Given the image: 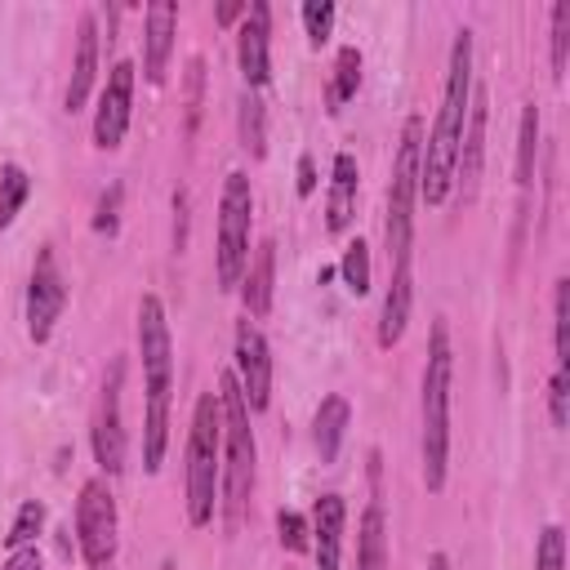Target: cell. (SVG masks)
<instances>
[{"mask_svg": "<svg viewBox=\"0 0 570 570\" xmlns=\"http://www.w3.org/2000/svg\"><path fill=\"white\" fill-rule=\"evenodd\" d=\"M472 31L459 27L450 45V67H445V94L436 107L432 134H423V165H419V200L423 205H445L454 191V160H459V138L468 125V102H472Z\"/></svg>", "mask_w": 570, "mask_h": 570, "instance_id": "obj_1", "label": "cell"}, {"mask_svg": "<svg viewBox=\"0 0 570 570\" xmlns=\"http://www.w3.org/2000/svg\"><path fill=\"white\" fill-rule=\"evenodd\" d=\"M138 356H142V468L160 472L169 445V392H174V334L156 294L138 298Z\"/></svg>", "mask_w": 570, "mask_h": 570, "instance_id": "obj_2", "label": "cell"}, {"mask_svg": "<svg viewBox=\"0 0 570 570\" xmlns=\"http://www.w3.org/2000/svg\"><path fill=\"white\" fill-rule=\"evenodd\" d=\"M450 392H454L450 325H445V321H432L428 361H423V432H419L423 485H428L432 494L445 490V468H450Z\"/></svg>", "mask_w": 570, "mask_h": 570, "instance_id": "obj_3", "label": "cell"}, {"mask_svg": "<svg viewBox=\"0 0 570 570\" xmlns=\"http://www.w3.org/2000/svg\"><path fill=\"white\" fill-rule=\"evenodd\" d=\"M218 410H223V525L236 534L240 521H245V508H249V494H254V468H258V441H254V428H249V405L236 387V374L223 370L218 374Z\"/></svg>", "mask_w": 570, "mask_h": 570, "instance_id": "obj_4", "label": "cell"}, {"mask_svg": "<svg viewBox=\"0 0 570 570\" xmlns=\"http://www.w3.org/2000/svg\"><path fill=\"white\" fill-rule=\"evenodd\" d=\"M218 481H223V410L218 392H200L191 405V428H187V468H183V490H187V525L205 530L218 517Z\"/></svg>", "mask_w": 570, "mask_h": 570, "instance_id": "obj_5", "label": "cell"}, {"mask_svg": "<svg viewBox=\"0 0 570 570\" xmlns=\"http://www.w3.org/2000/svg\"><path fill=\"white\" fill-rule=\"evenodd\" d=\"M419 165H423V116H405L401 138H396V160H392V183H387V258L410 263L414 245V205H419Z\"/></svg>", "mask_w": 570, "mask_h": 570, "instance_id": "obj_6", "label": "cell"}, {"mask_svg": "<svg viewBox=\"0 0 570 570\" xmlns=\"http://www.w3.org/2000/svg\"><path fill=\"white\" fill-rule=\"evenodd\" d=\"M249 227H254V191L245 169H232L223 178L218 196V249H214V272L218 289H236L245 267H249Z\"/></svg>", "mask_w": 570, "mask_h": 570, "instance_id": "obj_7", "label": "cell"}, {"mask_svg": "<svg viewBox=\"0 0 570 570\" xmlns=\"http://www.w3.org/2000/svg\"><path fill=\"white\" fill-rule=\"evenodd\" d=\"M120 543V517H116V494L107 476H89L76 494V548L89 570H111Z\"/></svg>", "mask_w": 570, "mask_h": 570, "instance_id": "obj_8", "label": "cell"}, {"mask_svg": "<svg viewBox=\"0 0 570 570\" xmlns=\"http://www.w3.org/2000/svg\"><path fill=\"white\" fill-rule=\"evenodd\" d=\"M120 387H125V361H111L102 387H98V405H94V459L107 476L125 472V414H120Z\"/></svg>", "mask_w": 570, "mask_h": 570, "instance_id": "obj_9", "label": "cell"}, {"mask_svg": "<svg viewBox=\"0 0 570 570\" xmlns=\"http://www.w3.org/2000/svg\"><path fill=\"white\" fill-rule=\"evenodd\" d=\"M62 312H67V276H62L53 249L40 245L31 281H27V334H31V343H49Z\"/></svg>", "mask_w": 570, "mask_h": 570, "instance_id": "obj_10", "label": "cell"}, {"mask_svg": "<svg viewBox=\"0 0 570 570\" xmlns=\"http://www.w3.org/2000/svg\"><path fill=\"white\" fill-rule=\"evenodd\" d=\"M232 374H236V387L249 405V414H263L267 401H272V352H267V338L263 330L245 316L236 321V347H232Z\"/></svg>", "mask_w": 570, "mask_h": 570, "instance_id": "obj_11", "label": "cell"}, {"mask_svg": "<svg viewBox=\"0 0 570 570\" xmlns=\"http://www.w3.org/2000/svg\"><path fill=\"white\" fill-rule=\"evenodd\" d=\"M129 116H134V62L120 58V62L107 67V80H102V94H98V107H94V147L116 151L125 142Z\"/></svg>", "mask_w": 570, "mask_h": 570, "instance_id": "obj_12", "label": "cell"}, {"mask_svg": "<svg viewBox=\"0 0 570 570\" xmlns=\"http://www.w3.org/2000/svg\"><path fill=\"white\" fill-rule=\"evenodd\" d=\"M272 9L263 0H254L236 27V62H240V76H245V89H263L272 80Z\"/></svg>", "mask_w": 570, "mask_h": 570, "instance_id": "obj_13", "label": "cell"}, {"mask_svg": "<svg viewBox=\"0 0 570 570\" xmlns=\"http://www.w3.org/2000/svg\"><path fill=\"white\" fill-rule=\"evenodd\" d=\"M485 120H490V98L481 85H472V102H468V125L459 138V160H454V187L463 200L476 196L481 183V160H485Z\"/></svg>", "mask_w": 570, "mask_h": 570, "instance_id": "obj_14", "label": "cell"}, {"mask_svg": "<svg viewBox=\"0 0 570 570\" xmlns=\"http://www.w3.org/2000/svg\"><path fill=\"white\" fill-rule=\"evenodd\" d=\"M174 36H178V4L151 0L142 13V76H147V85H165Z\"/></svg>", "mask_w": 570, "mask_h": 570, "instance_id": "obj_15", "label": "cell"}, {"mask_svg": "<svg viewBox=\"0 0 570 570\" xmlns=\"http://www.w3.org/2000/svg\"><path fill=\"white\" fill-rule=\"evenodd\" d=\"M343 521H347V503L343 494H321L312 503V552H316V570H338V552H343Z\"/></svg>", "mask_w": 570, "mask_h": 570, "instance_id": "obj_16", "label": "cell"}, {"mask_svg": "<svg viewBox=\"0 0 570 570\" xmlns=\"http://www.w3.org/2000/svg\"><path fill=\"white\" fill-rule=\"evenodd\" d=\"M76 58H71V80H67V94H62V107L76 116L85 102H89V89L98 80V18L94 13H80V31H76Z\"/></svg>", "mask_w": 570, "mask_h": 570, "instance_id": "obj_17", "label": "cell"}, {"mask_svg": "<svg viewBox=\"0 0 570 570\" xmlns=\"http://www.w3.org/2000/svg\"><path fill=\"white\" fill-rule=\"evenodd\" d=\"M356 187H361L356 156H352V151H334V165H330V196H325V227H330L334 236L352 227V214H356Z\"/></svg>", "mask_w": 570, "mask_h": 570, "instance_id": "obj_18", "label": "cell"}, {"mask_svg": "<svg viewBox=\"0 0 570 570\" xmlns=\"http://www.w3.org/2000/svg\"><path fill=\"white\" fill-rule=\"evenodd\" d=\"M240 298H245V312L249 316H267L272 312V294H276V240H263L240 276Z\"/></svg>", "mask_w": 570, "mask_h": 570, "instance_id": "obj_19", "label": "cell"}, {"mask_svg": "<svg viewBox=\"0 0 570 570\" xmlns=\"http://www.w3.org/2000/svg\"><path fill=\"white\" fill-rule=\"evenodd\" d=\"M410 298H414L410 263H396L392 267V285L383 294V312H379V347H396L401 343L405 321H410Z\"/></svg>", "mask_w": 570, "mask_h": 570, "instance_id": "obj_20", "label": "cell"}, {"mask_svg": "<svg viewBox=\"0 0 570 570\" xmlns=\"http://www.w3.org/2000/svg\"><path fill=\"white\" fill-rule=\"evenodd\" d=\"M347 423H352V405H347V396L330 392V396L316 405V419H312V441H316L321 463H334V459H338L343 436H347Z\"/></svg>", "mask_w": 570, "mask_h": 570, "instance_id": "obj_21", "label": "cell"}, {"mask_svg": "<svg viewBox=\"0 0 570 570\" xmlns=\"http://www.w3.org/2000/svg\"><path fill=\"white\" fill-rule=\"evenodd\" d=\"M356 570H387V517L379 503L361 512L356 525Z\"/></svg>", "mask_w": 570, "mask_h": 570, "instance_id": "obj_22", "label": "cell"}, {"mask_svg": "<svg viewBox=\"0 0 570 570\" xmlns=\"http://www.w3.org/2000/svg\"><path fill=\"white\" fill-rule=\"evenodd\" d=\"M361 89V49L356 45H343L338 58H334V80L325 89V102L330 111H343V102H352Z\"/></svg>", "mask_w": 570, "mask_h": 570, "instance_id": "obj_23", "label": "cell"}, {"mask_svg": "<svg viewBox=\"0 0 570 570\" xmlns=\"http://www.w3.org/2000/svg\"><path fill=\"white\" fill-rule=\"evenodd\" d=\"M236 125H240V147L263 160L267 156V111H263V98L254 89L240 94V111H236Z\"/></svg>", "mask_w": 570, "mask_h": 570, "instance_id": "obj_24", "label": "cell"}, {"mask_svg": "<svg viewBox=\"0 0 570 570\" xmlns=\"http://www.w3.org/2000/svg\"><path fill=\"white\" fill-rule=\"evenodd\" d=\"M534 160H539V107H521V134H517V187L525 191L534 183Z\"/></svg>", "mask_w": 570, "mask_h": 570, "instance_id": "obj_25", "label": "cell"}, {"mask_svg": "<svg viewBox=\"0 0 570 570\" xmlns=\"http://www.w3.org/2000/svg\"><path fill=\"white\" fill-rule=\"evenodd\" d=\"M27 196H31V178H27V169L22 165H0V232H9L13 227V218H18V209L27 205Z\"/></svg>", "mask_w": 570, "mask_h": 570, "instance_id": "obj_26", "label": "cell"}, {"mask_svg": "<svg viewBox=\"0 0 570 570\" xmlns=\"http://www.w3.org/2000/svg\"><path fill=\"white\" fill-rule=\"evenodd\" d=\"M552 352H557L552 370H566L570 365V281L566 276H557L552 285Z\"/></svg>", "mask_w": 570, "mask_h": 570, "instance_id": "obj_27", "label": "cell"}, {"mask_svg": "<svg viewBox=\"0 0 570 570\" xmlns=\"http://www.w3.org/2000/svg\"><path fill=\"white\" fill-rule=\"evenodd\" d=\"M338 276H343V285H347V294H370V276H374V267H370V245L356 236V240H347V249H343V258H338Z\"/></svg>", "mask_w": 570, "mask_h": 570, "instance_id": "obj_28", "label": "cell"}, {"mask_svg": "<svg viewBox=\"0 0 570 570\" xmlns=\"http://www.w3.org/2000/svg\"><path fill=\"white\" fill-rule=\"evenodd\" d=\"M298 18H303V31H307V45L321 49V45L334 36V18H338V9H334L330 0H303Z\"/></svg>", "mask_w": 570, "mask_h": 570, "instance_id": "obj_29", "label": "cell"}, {"mask_svg": "<svg viewBox=\"0 0 570 570\" xmlns=\"http://www.w3.org/2000/svg\"><path fill=\"white\" fill-rule=\"evenodd\" d=\"M40 530H45V503H40V499H27V503L13 512V525H9V534H4L9 552H13V548L36 543V534H40Z\"/></svg>", "mask_w": 570, "mask_h": 570, "instance_id": "obj_30", "label": "cell"}, {"mask_svg": "<svg viewBox=\"0 0 570 570\" xmlns=\"http://www.w3.org/2000/svg\"><path fill=\"white\" fill-rule=\"evenodd\" d=\"M276 539H281L285 552H307V548H312V525H307V517L294 512V508H281V512H276Z\"/></svg>", "mask_w": 570, "mask_h": 570, "instance_id": "obj_31", "label": "cell"}, {"mask_svg": "<svg viewBox=\"0 0 570 570\" xmlns=\"http://www.w3.org/2000/svg\"><path fill=\"white\" fill-rule=\"evenodd\" d=\"M566 58H570V0L552 4V80L566 76Z\"/></svg>", "mask_w": 570, "mask_h": 570, "instance_id": "obj_32", "label": "cell"}, {"mask_svg": "<svg viewBox=\"0 0 570 570\" xmlns=\"http://www.w3.org/2000/svg\"><path fill=\"white\" fill-rule=\"evenodd\" d=\"M534 570H566V530L561 525H543V534L534 543Z\"/></svg>", "mask_w": 570, "mask_h": 570, "instance_id": "obj_33", "label": "cell"}, {"mask_svg": "<svg viewBox=\"0 0 570 570\" xmlns=\"http://www.w3.org/2000/svg\"><path fill=\"white\" fill-rule=\"evenodd\" d=\"M120 200H125V187L120 183H111L98 196V205H94V232L98 236H116L120 232Z\"/></svg>", "mask_w": 570, "mask_h": 570, "instance_id": "obj_34", "label": "cell"}, {"mask_svg": "<svg viewBox=\"0 0 570 570\" xmlns=\"http://www.w3.org/2000/svg\"><path fill=\"white\" fill-rule=\"evenodd\" d=\"M548 419H552V428L570 423V379H566V370H552V379H548Z\"/></svg>", "mask_w": 570, "mask_h": 570, "instance_id": "obj_35", "label": "cell"}, {"mask_svg": "<svg viewBox=\"0 0 570 570\" xmlns=\"http://www.w3.org/2000/svg\"><path fill=\"white\" fill-rule=\"evenodd\" d=\"M0 570H45V561H40V548L36 543H27V548H13L9 557H4V566Z\"/></svg>", "mask_w": 570, "mask_h": 570, "instance_id": "obj_36", "label": "cell"}, {"mask_svg": "<svg viewBox=\"0 0 570 570\" xmlns=\"http://www.w3.org/2000/svg\"><path fill=\"white\" fill-rule=\"evenodd\" d=\"M316 191V165L312 156H298V196H312Z\"/></svg>", "mask_w": 570, "mask_h": 570, "instance_id": "obj_37", "label": "cell"}, {"mask_svg": "<svg viewBox=\"0 0 570 570\" xmlns=\"http://www.w3.org/2000/svg\"><path fill=\"white\" fill-rule=\"evenodd\" d=\"M245 9H249V0H227V4H218V9H214V18H218L223 27H232L236 18H245Z\"/></svg>", "mask_w": 570, "mask_h": 570, "instance_id": "obj_38", "label": "cell"}, {"mask_svg": "<svg viewBox=\"0 0 570 570\" xmlns=\"http://www.w3.org/2000/svg\"><path fill=\"white\" fill-rule=\"evenodd\" d=\"M428 570H450V557H445V552H432V557H428Z\"/></svg>", "mask_w": 570, "mask_h": 570, "instance_id": "obj_39", "label": "cell"}]
</instances>
